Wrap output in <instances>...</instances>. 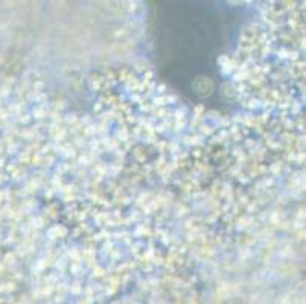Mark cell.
Segmentation results:
<instances>
[{"label":"cell","mask_w":306,"mask_h":304,"mask_svg":"<svg viewBox=\"0 0 306 304\" xmlns=\"http://www.w3.org/2000/svg\"><path fill=\"white\" fill-rule=\"evenodd\" d=\"M241 22V10L225 2H151V54L162 80L190 102L221 106L218 60L235 43Z\"/></svg>","instance_id":"obj_1"}]
</instances>
